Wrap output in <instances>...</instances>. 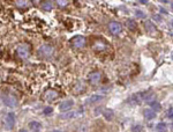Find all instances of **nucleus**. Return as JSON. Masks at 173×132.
Segmentation results:
<instances>
[{
  "mask_svg": "<svg viewBox=\"0 0 173 132\" xmlns=\"http://www.w3.org/2000/svg\"><path fill=\"white\" fill-rule=\"evenodd\" d=\"M3 124H4V127L6 130H12L14 127V124H15V116H14V114L9 112V114L5 115V117L3 118Z\"/></svg>",
  "mask_w": 173,
  "mask_h": 132,
  "instance_id": "nucleus-5",
  "label": "nucleus"
},
{
  "mask_svg": "<svg viewBox=\"0 0 173 132\" xmlns=\"http://www.w3.org/2000/svg\"><path fill=\"white\" fill-rule=\"evenodd\" d=\"M160 12H162V13H165V14H166V13H167V12H166V11H165V9H164V8H160Z\"/></svg>",
  "mask_w": 173,
  "mask_h": 132,
  "instance_id": "nucleus-28",
  "label": "nucleus"
},
{
  "mask_svg": "<svg viewBox=\"0 0 173 132\" xmlns=\"http://www.w3.org/2000/svg\"><path fill=\"white\" fill-rule=\"evenodd\" d=\"M20 132H28V131H27V130H21Z\"/></svg>",
  "mask_w": 173,
  "mask_h": 132,
  "instance_id": "nucleus-29",
  "label": "nucleus"
},
{
  "mask_svg": "<svg viewBox=\"0 0 173 132\" xmlns=\"http://www.w3.org/2000/svg\"><path fill=\"white\" fill-rule=\"evenodd\" d=\"M109 29H110V32L112 34V35H119L120 32H121V24L119 23V22H115V21H113V22H111L110 24H109Z\"/></svg>",
  "mask_w": 173,
  "mask_h": 132,
  "instance_id": "nucleus-9",
  "label": "nucleus"
},
{
  "mask_svg": "<svg viewBox=\"0 0 173 132\" xmlns=\"http://www.w3.org/2000/svg\"><path fill=\"white\" fill-rule=\"evenodd\" d=\"M1 52H3V50H1V47H0V56H1Z\"/></svg>",
  "mask_w": 173,
  "mask_h": 132,
  "instance_id": "nucleus-30",
  "label": "nucleus"
},
{
  "mask_svg": "<svg viewBox=\"0 0 173 132\" xmlns=\"http://www.w3.org/2000/svg\"><path fill=\"white\" fill-rule=\"evenodd\" d=\"M144 117L147 119H152L156 117V111H154L152 109H146L144 110Z\"/></svg>",
  "mask_w": 173,
  "mask_h": 132,
  "instance_id": "nucleus-14",
  "label": "nucleus"
},
{
  "mask_svg": "<svg viewBox=\"0 0 173 132\" xmlns=\"http://www.w3.org/2000/svg\"><path fill=\"white\" fill-rule=\"evenodd\" d=\"M91 48L96 52H107L111 50L110 44L103 38H95L91 43Z\"/></svg>",
  "mask_w": 173,
  "mask_h": 132,
  "instance_id": "nucleus-2",
  "label": "nucleus"
},
{
  "mask_svg": "<svg viewBox=\"0 0 173 132\" xmlns=\"http://www.w3.org/2000/svg\"><path fill=\"white\" fill-rule=\"evenodd\" d=\"M58 97H59V93L56 89H48V91H45L44 95H43V99L48 102H52V101L57 100Z\"/></svg>",
  "mask_w": 173,
  "mask_h": 132,
  "instance_id": "nucleus-6",
  "label": "nucleus"
},
{
  "mask_svg": "<svg viewBox=\"0 0 173 132\" xmlns=\"http://www.w3.org/2000/svg\"><path fill=\"white\" fill-rule=\"evenodd\" d=\"M4 103H5L7 107L14 108V107L17 106L19 101H17V99H16L15 96H13V95H6V96H4Z\"/></svg>",
  "mask_w": 173,
  "mask_h": 132,
  "instance_id": "nucleus-8",
  "label": "nucleus"
},
{
  "mask_svg": "<svg viewBox=\"0 0 173 132\" xmlns=\"http://www.w3.org/2000/svg\"><path fill=\"white\" fill-rule=\"evenodd\" d=\"M52 53H53V47L50 45V44H43V45L37 50V56L42 59L51 57Z\"/></svg>",
  "mask_w": 173,
  "mask_h": 132,
  "instance_id": "nucleus-3",
  "label": "nucleus"
},
{
  "mask_svg": "<svg viewBox=\"0 0 173 132\" xmlns=\"http://www.w3.org/2000/svg\"><path fill=\"white\" fill-rule=\"evenodd\" d=\"M88 80H89V82H90L91 85H97V83L102 80V73L98 72V71H94V72H91V73L89 74Z\"/></svg>",
  "mask_w": 173,
  "mask_h": 132,
  "instance_id": "nucleus-7",
  "label": "nucleus"
},
{
  "mask_svg": "<svg viewBox=\"0 0 173 132\" xmlns=\"http://www.w3.org/2000/svg\"><path fill=\"white\" fill-rule=\"evenodd\" d=\"M70 44L72 47L76 50H81L85 47L86 44V39L84 36H81V35H77V36H74L72 39H70Z\"/></svg>",
  "mask_w": 173,
  "mask_h": 132,
  "instance_id": "nucleus-4",
  "label": "nucleus"
},
{
  "mask_svg": "<svg viewBox=\"0 0 173 132\" xmlns=\"http://www.w3.org/2000/svg\"><path fill=\"white\" fill-rule=\"evenodd\" d=\"M140 4H148V1H146V0H141Z\"/></svg>",
  "mask_w": 173,
  "mask_h": 132,
  "instance_id": "nucleus-27",
  "label": "nucleus"
},
{
  "mask_svg": "<svg viewBox=\"0 0 173 132\" xmlns=\"http://www.w3.org/2000/svg\"><path fill=\"white\" fill-rule=\"evenodd\" d=\"M73 106H74V101H73V100H66V101H64V102L60 104L59 109H60L61 111H68V110L72 109Z\"/></svg>",
  "mask_w": 173,
  "mask_h": 132,
  "instance_id": "nucleus-10",
  "label": "nucleus"
},
{
  "mask_svg": "<svg viewBox=\"0 0 173 132\" xmlns=\"http://www.w3.org/2000/svg\"><path fill=\"white\" fill-rule=\"evenodd\" d=\"M31 44L30 43H20L19 45L15 48V55L19 59L25 60L31 56Z\"/></svg>",
  "mask_w": 173,
  "mask_h": 132,
  "instance_id": "nucleus-1",
  "label": "nucleus"
},
{
  "mask_svg": "<svg viewBox=\"0 0 173 132\" xmlns=\"http://www.w3.org/2000/svg\"><path fill=\"white\" fill-rule=\"evenodd\" d=\"M52 132H60V131H52Z\"/></svg>",
  "mask_w": 173,
  "mask_h": 132,
  "instance_id": "nucleus-31",
  "label": "nucleus"
},
{
  "mask_svg": "<svg viewBox=\"0 0 173 132\" xmlns=\"http://www.w3.org/2000/svg\"><path fill=\"white\" fill-rule=\"evenodd\" d=\"M84 91H85V86H84V82H82V81H78L75 85V87L73 88V92L75 94H80V93H82Z\"/></svg>",
  "mask_w": 173,
  "mask_h": 132,
  "instance_id": "nucleus-11",
  "label": "nucleus"
},
{
  "mask_svg": "<svg viewBox=\"0 0 173 132\" xmlns=\"http://www.w3.org/2000/svg\"><path fill=\"white\" fill-rule=\"evenodd\" d=\"M146 27H147V29H148V31H149V30L156 31V28H155V26H154L151 22H147V23H146Z\"/></svg>",
  "mask_w": 173,
  "mask_h": 132,
  "instance_id": "nucleus-21",
  "label": "nucleus"
},
{
  "mask_svg": "<svg viewBox=\"0 0 173 132\" xmlns=\"http://www.w3.org/2000/svg\"><path fill=\"white\" fill-rule=\"evenodd\" d=\"M172 26H173V21H172Z\"/></svg>",
  "mask_w": 173,
  "mask_h": 132,
  "instance_id": "nucleus-33",
  "label": "nucleus"
},
{
  "mask_svg": "<svg viewBox=\"0 0 173 132\" xmlns=\"http://www.w3.org/2000/svg\"><path fill=\"white\" fill-rule=\"evenodd\" d=\"M29 127L32 130V131H38V130H40V123H38V122H30V124H29Z\"/></svg>",
  "mask_w": 173,
  "mask_h": 132,
  "instance_id": "nucleus-17",
  "label": "nucleus"
},
{
  "mask_svg": "<svg viewBox=\"0 0 173 132\" xmlns=\"http://www.w3.org/2000/svg\"><path fill=\"white\" fill-rule=\"evenodd\" d=\"M103 99H104V96H102V95H93V96L89 99V102H90V103H95V102L102 101Z\"/></svg>",
  "mask_w": 173,
  "mask_h": 132,
  "instance_id": "nucleus-18",
  "label": "nucleus"
},
{
  "mask_svg": "<svg viewBox=\"0 0 173 132\" xmlns=\"http://www.w3.org/2000/svg\"><path fill=\"white\" fill-rule=\"evenodd\" d=\"M150 106H151V109L154 110V111H159L160 109H162V107H160V104H159V102H156V101H152V102H150Z\"/></svg>",
  "mask_w": 173,
  "mask_h": 132,
  "instance_id": "nucleus-19",
  "label": "nucleus"
},
{
  "mask_svg": "<svg viewBox=\"0 0 173 132\" xmlns=\"http://www.w3.org/2000/svg\"><path fill=\"white\" fill-rule=\"evenodd\" d=\"M142 130V126L141 125H136L133 127V132H137V131H141Z\"/></svg>",
  "mask_w": 173,
  "mask_h": 132,
  "instance_id": "nucleus-25",
  "label": "nucleus"
},
{
  "mask_svg": "<svg viewBox=\"0 0 173 132\" xmlns=\"http://www.w3.org/2000/svg\"><path fill=\"white\" fill-rule=\"evenodd\" d=\"M51 112H52V108H51V107H48V108H45V109H44V114H45V115L51 114Z\"/></svg>",
  "mask_w": 173,
  "mask_h": 132,
  "instance_id": "nucleus-24",
  "label": "nucleus"
},
{
  "mask_svg": "<svg viewBox=\"0 0 173 132\" xmlns=\"http://www.w3.org/2000/svg\"><path fill=\"white\" fill-rule=\"evenodd\" d=\"M172 58H173V53H172Z\"/></svg>",
  "mask_w": 173,
  "mask_h": 132,
  "instance_id": "nucleus-34",
  "label": "nucleus"
},
{
  "mask_svg": "<svg viewBox=\"0 0 173 132\" xmlns=\"http://www.w3.org/2000/svg\"><path fill=\"white\" fill-rule=\"evenodd\" d=\"M104 117H105L107 120H111V119L113 118V111L110 110V109H106V110L104 111Z\"/></svg>",
  "mask_w": 173,
  "mask_h": 132,
  "instance_id": "nucleus-20",
  "label": "nucleus"
},
{
  "mask_svg": "<svg viewBox=\"0 0 173 132\" xmlns=\"http://www.w3.org/2000/svg\"><path fill=\"white\" fill-rule=\"evenodd\" d=\"M156 130H157L158 132H166V130H167V125H166V123H164V122L158 123V124L156 125Z\"/></svg>",
  "mask_w": 173,
  "mask_h": 132,
  "instance_id": "nucleus-15",
  "label": "nucleus"
},
{
  "mask_svg": "<svg viewBox=\"0 0 173 132\" xmlns=\"http://www.w3.org/2000/svg\"><path fill=\"white\" fill-rule=\"evenodd\" d=\"M42 7H43V9L44 11H46V12H50V11H52V3L51 1H44L42 4Z\"/></svg>",
  "mask_w": 173,
  "mask_h": 132,
  "instance_id": "nucleus-16",
  "label": "nucleus"
},
{
  "mask_svg": "<svg viewBox=\"0 0 173 132\" xmlns=\"http://www.w3.org/2000/svg\"><path fill=\"white\" fill-rule=\"evenodd\" d=\"M15 5L19 7V8H28L31 3L30 1H27V0H19V1H15Z\"/></svg>",
  "mask_w": 173,
  "mask_h": 132,
  "instance_id": "nucleus-12",
  "label": "nucleus"
},
{
  "mask_svg": "<svg viewBox=\"0 0 173 132\" xmlns=\"http://www.w3.org/2000/svg\"><path fill=\"white\" fill-rule=\"evenodd\" d=\"M171 6H172V8H173V4H172V5H171Z\"/></svg>",
  "mask_w": 173,
  "mask_h": 132,
  "instance_id": "nucleus-32",
  "label": "nucleus"
},
{
  "mask_svg": "<svg viewBox=\"0 0 173 132\" xmlns=\"http://www.w3.org/2000/svg\"><path fill=\"white\" fill-rule=\"evenodd\" d=\"M57 4H58L59 6H61V7H65V6H67L68 1H61V0H58V1H57Z\"/></svg>",
  "mask_w": 173,
  "mask_h": 132,
  "instance_id": "nucleus-23",
  "label": "nucleus"
},
{
  "mask_svg": "<svg viewBox=\"0 0 173 132\" xmlns=\"http://www.w3.org/2000/svg\"><path fill=\"white\" fill-rule=\"evenodd\" d=\"M127 27L131 31H136L137 30V23L134 20H128L127 21Z\"/></svg>",
  "mask_w": 173,
  "mask_h": 132,
  "instance_id": "nucleus-13",
  "label": "nucleus"
},
{
  "mask_svg": "<svg viewBox=\"0 0 173 132\" xmlns=\"http://www.w3.org/2000/svg\"><path fill=\"white\" fill-rule=\"evenodd\" d=\"M154 19H155V20H158V21H160V20H162L159 15H155V16H154Z\"/></svg>",
  "mask_w": 173,
  "mask_h": 132,
  "instance_id": "nucleus-26",
  "label": "nucleus"
},
{
  "mask_svg": "<svg viewBox=\"0 0 173 132\" xmlns=\"http://www.w3.org/2000/svg\"><path fill=\"white\" fill-rule=\"evenodd\" d=\"M135 15H136V18H140V19H144L146 18V14L143 12H141V11H136Z\"/></svg>",
  "mask_w": 173,
  "mask_h": 132,
  "instance_id": "nucleus-22",
  "label": "nucleus"
}]
</instances>
